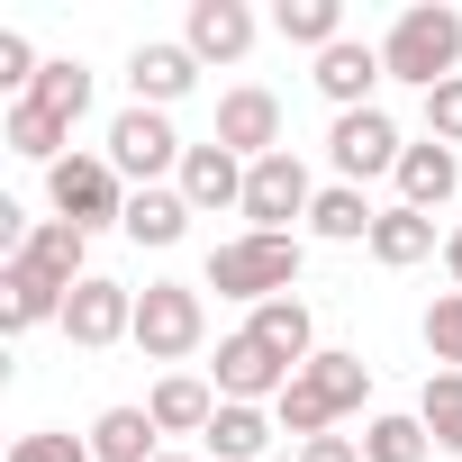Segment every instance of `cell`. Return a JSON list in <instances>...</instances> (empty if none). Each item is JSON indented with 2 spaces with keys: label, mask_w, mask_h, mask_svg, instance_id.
<instances>
[{
  "label": "cell",
  "mask_w": 462,
  "mask_h": 462,
  "mask_svg": "<svg viewBox=\"0 0 462 462\" xmlns=\"http://www.w3.org/2000/svg\"><path fill=\"white\" fill-rule=\"evenodd\" d=\"M381 73H390V82H417V91L453 82V73H462V10H444V0L399 10L390 37H381Z\"/></svg>",
  "instance_id": "obj_1"
},
{
  "label": "cell",
  "mask_w": 462,
  "mask_h": 462,
  "mask_svg": "<svg viewBox=\"0 0 462 462\" xmlns=\"http://www.w3.org/2000/svg\"><path fill=\"white\" fill-rule=\"evenodd\" d=\"M300 236H226V245H208V291L217 300H245V309H263V300H291V282H300Z\"/></svg>",
  "instance_id": "obj_2"
},
{
  "label": "cell",
  "mask_w": 462,
  "mask_h": 462,
  "mask_svg": "<svg viewBox=\"0 0 462 462\" xmlns=\"http://www.w3.org/2000/svg\"><path fill=\"white\" fill-rule=\"evenodd\" d=\"M208 345V300L190 282H145L136 291V354L145 363H190Z\"/></svg>",
  "instance_id": "obj_3"
},
{
  "label": "cell",
  "mask_w": 462,
  "mask_h": 462,
  "mask_svg": "<svg viewBox=\"0 0 462 462\" xmlns=\"http://www.w3.org/2000/svg\"><path fill=\"white\" fill-rule=\"evenodd\" d=\"M100 154L118 163V181H127V190H154L163 172H181V154H190V145L172 136V109H136V100H127V109L109 118V145H100Z\"/></svg>",
  "instance_id": "obj_4"
},
{
  "label": "cell",
  "mask_w": 462,
  "mask_h": 462,
  "mask_svg": "<svg viewBox=\"0 0 462 462\" xmlns=\"http://www.w3.org/2000/svg\"><path fill=\"white\" fill-rule=\"evenodd\" d=\"M46 199H55V217L82 226V236H100V226L127 217V181H118L109 154H64V163L46 172Z\"/></svg>",
  "instance_id": "obj_5"
},
{
  "label": "cell",
  "mask_w": 462,
  "mask_h": 462,
  "mask_svg": "<svg viewBox=\"0 0 462 462\" xmlns=\"http://www.w3.org/2000/svg\"><path fill=\"white\" fill-rule=\"evenodd\" d=\"M318 208V181H309V163L282 145V154H263V163H245V226L254 236H291V217H309Z\"/></svg>",
  "instance_id": "obj_6"
},
{
  "label": "cell",
  "mask_w": 462,
  "mask_h": 462,
  "mask_svg": "<svg viewBox=\"0 0 462 462\" xmlns=\"http://www.w3.org/2000/svg\"><path fill=\"white\" fill-rule=\"evenodd\" d=\"M399 154H408V136H399V118L390 109H345L336 127H327V163H336V181H372V172H399Z\"/></svg>",
  "instance_id": "obj_7"
},
{
  "label": "cell",
  "mask_w": 462,
  "mask_h": 462,
  "mask_svg": "<svg viewBox=\"0 0 462 462\" xmlns=\"http://www.w3.org/2000/svg\"><path fill=\"white\" fill-rule=\"evenodd\" d=\"M64 336H73L82 354L136 345V291H127V282H109V273H91V282L64 300Z\"/></svg>",
  "instance_id": "obj_8"
},
{
  "label": "cell",
  "mask_w": 462,
  "mask_h": 462,
  "mask_svg": "<svg viewBox=\"0 0 462 462\" xmlns=\"http://www.w3.org/2000/svg\"><path fill=\"white\" fill-rule=\"evenodd\" d=\"M208 381H217V399H245V408H273V399H282V390H291L300 372H291V363H282V354H273L263 336H245V327H236V336L217 345Z\"/></svg>",
  "instance_id": "obj_9"
},
{
  "label": "cell",
  "mask_w": 462,
  "mask_h": 462,
  "mask_svg": "<svg viewBox=\"0 0 462 462\" xmlns=\"http://www.w3.org/2000/svg\"><path fill=\"white\" fill-rule=\"evenodd\" d=\"M217 145L236 154V163H263V154H282V100L263 91V82H236L217 100Z\"/></svg>",
  "instance_id": "obj_10"
},
{
  "label": "cell",
  "mask_w": 462,
  "mask_h": 462,
  "mask_svg": "<svg viewBox=\"0 0 462 462\" xmlns=\"http://www.w3.org/2000/svg\"><path fill=\"white\" fill-rule=\"evenodd\" d=\"M190 82H199V55H190L181 37H145V46L127 55V91H136V109H172V100H190Z\"/></svg>",
  "instance_id": "obj_11"
},
{
  "label": "cell",
  "mask_w": 462,
  "mask_h": 462,
  "mask_svg": "<svg viewBox=\"0 0 462 462\" xmlns=\"http://www.w3.org/2000/svg\"><path fill=\"white\" fill-rule=\"evenodd\" d=\"M181 46H190L199 64H245V46H254V10H245V0H190Z\"/></svg>",
  "instance_id": "obj_12"
},
{
  "label": "cell",
  "mask_w": 462,
  "mask_h": 462,
  "mask_svg": "<svg viewBox=\"0 0 462 462\" xmlns=\"http://www.w3.org/2000/svg\"><path fill=\"white\" fill-rule=\"evenodd\" d=\"M64 300H73V291L46 282L37 263H19V254L0 263V327H10V336H28V327H64Z\"/></svg>",
  "instance_id": "obj_13"
},
{
  "label": "cell",
  "mask_w": 462,
  "mask_h": 462,
  "mask_svg": "<svg viewBox=\"0 0 462 462\" xmlns=\"http://www.w3.org/2000/svg\"><path fill=\"white\" fill-rule=\"evenodd\" d=\"M309 82H318V91L336 100V118H345V109H381L372 91H381L390 73H381V46H354V37H345V46H327V55H318V73H309Z\"/></svg>",
  "instance_id": "obj_14"
},
{
  "label": "cell",
  "mask_w": 462,
  "mask_h": 462,
  "mask_svg": "<svg viewBox=\"0 0 462 462\" xmlns=\"http://www.w3.org/2000/svg\"><path fill=\"white\" fill-rule=\"evenodd\" d=\"M172 181H181V199H190L199 217H208V208H245V163H236V154H226L217 136H208V145H190Z\"/></svg>",
  "instance_id": "obj_15"
},
{
  "label": "cell",
  "mask_w": 462,
  "mask_h": 462,
  "mask_svg": "<svg viewBox=\"0 0 462 462\" xmlns=\"http://www.w3.org/2000/svg\"><path fill=\"white\" fill-rule=\"evenodd\" d=\"M390 181H399V208H426V217H435V208L462 190V154L426 136V145H408V154H399V172H390Z\"/></svg>",
  "instance_id": "obj_16"
},
{
  "label": "cell",
  "mask_w": 462,
  "mask_h": 462,
  "mask_svg": "<svg viewBox=\"0 0 462 462\" xmlns=\"http://www.w3.org/2000/svg\"><path fill=\"white\" fill-rule=\"evenodd\" d=\"M190 217H199V208L181 199V181H154V190H127V217H118V226H127V245H154V254H163V245L190 236Z\"/></svg>",
  "instance_id": "obj_17"
},
{
  "label": "cell",
  "mask_w": 462,
  "mask_h": 462,
  "mask_svg": "<svg viewBox=\"0 0 462 462\" xmlns=\"http://www.w3.org/2000/svg\"><path fill=\"white\" fill-rule=\"evenodd\" d=\"M19 263H37L46 282L82 291V282H91V236H82L73 217H37V226H28V245H19Z\"/></svg>",
  "instance_id": "obj_18"
},
{
  "label": "cell",
  "mask_w": 462,
  "mask_h": 462,
  "mask_svg": "<svg viewBox=\"0 0 462 462\" xmlns=\"http://www.w3.org/2000/svg\"><path fill=\"white\" fill-rule=\"evenodd\" d=\"M145 417H154L163 435H208V426H217V381H199V372H163L154 399H145Z\"/></svg>",
  "instance_id": "obj_19"
},
{
  "label": "cell",
  "mask_w": 462,
  "mask_h": 462,
  "mask_svg": "<svg viewBox=\"0 0 462 462\" xmlns=\"http://www.w3.org/2000/svg\"><path fill=\"white\" fill-rule=\"evenodd\" d=\"M282 435L273 408H245V399H217V426H208V462H263Z\"/></svg>",
  "instance_id": "obj_20"
},
{
  "label": "cell",
  "mask_w": 462,
  "mask_h": 462,
  "mask_svg": "<svg viewBox=\"0 0 462 462\" xmlns=\"http://www.w3.org/2000/svg\"><path fill=\"white\" fill-rule=\"evenodd\" d=\"M245 336H263L291 372H309V363H318V318H309V300H263V309L245 318Z\"/></svg>",
  "instance_id": "obj_21"
},
{
  "label": "cell",
  "mask_w": 462,
  "mask_h": 462,
  "mask_svg": "<svg viewBox=\"0 0 462 462\" xmlns=\"http://www.w3.org/2000/svg\"><path fill=\"white\" fill-rule=\"evenodd\" d=\"M372 226H381V208H372L354 181H327L318 208H309V236H318V245H372Z\"/></svg>",
  "instance_id": "obj_22"
},
{
  "label": "cell",
  "mask_w": 462,
  "mask_h": 462,
  "mask_svg": "<svg viewBox=\"0 0 462 462\" xmlns=\"http://www.w3.org/2000/svg\"><path fill=\"white\" fill-rule=\"evenodd\" d=\"M309 390H318L336 417H354V408L372 399V363H363V354H345V345H318V363H309Z\"/></svg>",
  "instance_id": "obj_23"
},
{
  "label": "cell",
  "mask_w": 462,
  "mask_h": 462,
  "mask_svg": "<svg viewBox=\"0 0 462 462\" xmlns=\"http://www.w3.org/2000/svg\"><path fill=\"white\" fill-rule=\"evenodd\" d=\"M154 435H163V426H154L145 408H100V417H91V453H100V462H163Z\"/></svg>",
  "instance_id": "obj_24"
},
{
  "label": "cell",
  "mask_w": 462,
  "mask_h": 462,
  "mask_svg": "<svg viewBox=\"0 0 462 462\" xmlns=\"http://www.w3.org/2000/svg\"><path fill=\"white\" fill-rule=\"evenodd\" d=\"M426 254H435V217H426V208H381V226H372V263L408 273V263H426Z\"/></svg>",
  "instance_id": "obj_25"
},
{
  "label": "cell",
  "mask_w": 462,
  "mask_h": 462,
  "mask_svg": "<svg viewBox=\"0 0 462 462\" xmlns=\"http://www.w3.org/2000/svg\"><path fill=\"white\" fill-rule=\"evenodd\" d=\"M273 28H282V46L327 55V46H345V0H282V10H273Z\"/></svg>",
  "instance_id": "obj_26"
},
{
  "label": "cell",
  "mask_w": 462,
  "mask_h": 462,
  "mask_svg": "<svg viewBox=\"0 0 462 462\" xmlns=\"http://www.w3.org/2000/svg\"><path fill=\"white\" fill-rule=\"evenodd\" d=\"M0 136H10V154H28V163H46V172H55V163H64V136H73V127H64V118H46L37 100H10Z\"/></svg>",
  "instance_id": "obj_27"
},
{
  "label": "cell",
  "mask_w": 462,
  "mask_h": 462,
  "mask_svg": "<svg viewBox=\"0 0 462 462\" xmlns=\"http://www.w3.org/2000/svg\"><path fill=\"white\" fill-rule=\"evenodd\" d=\"M426 453H435V435L417 426V408H381L363 426V462H426Z\"/></svg>",
  "instance_id": "obj_28"
},
{
  "label": "cell",
  "mask_w": 462,
  "mask_h": 462,
  "mask_svg": "<svg viewBox=\"0 0 462 462\" xmlns=\"http://www.w3.org/2000/svg\"><path fill=\"white\" fill-rule=\"evenodd\" d=\"M46 118H64V127H82V109H91V64H73V55H55L46 73H37V91H28Z\"/></svg>",
  "instance_id": "obj_29"
},
{
  "label": "cell",
  "mask_w": 462,
  "mask_h": 462,
  "mask_svg": "<svg viewBox=\"0 0 462 462\" xmlns=\"http://www.w3.org/2000/svg\"><path fill=\"white\" fill-rule=\"evenodd\" d=\"M417 426L435 435V453H462V372H426V390H417Z\"/></svg>",
  "instance_id": "obj_30"
},
{
  "label": "cell",
  "mask_w": 462,
  "mask_h": 462,
  "mask_svg": "<svg viewBox=\"0 0 462 462\" xmlns=\"http://www.w3.org/2000/svg\"><path fill=\"white\" fill-rule=\"evenodd\" d=\"M273 417H282V435H300V444H318V435H336V408H327V399L309 390V372H300V381H291V390L273 399Z\"/></svg>",
  "instance_id": "obj_31"
},
{
  "label": "cell",
  "mask_w": 462,
  "mask_h": 462,
  "mask_svg": "<svg viewBox=\"0 0 462 462\" xmlns=\"http://www.w3.org/2000/svg\"><path fill=\"white\" fill-rule=\"evenodd\" d=\"M426 354H435L444 372H462V291L426 300Z\"/></svg>",
  "instance_id": "obj_32"
},
{
  "label": "cell",
  "mask_w": 462,
  "mask_h": 462,
  "mask_svg": "<svg viewBox=\"0 0 462 462\" xmlns=\"http://www.w3.org/2000/svg\"><path fill=\"white\" fill-rule=\"evenodd\" d=\"M10 462H100V453H91V435H55V426H37V435L10 444Z\"/></svg>",
  "instance_id": "obj_33"
},
{
  "label": "cell",
  "mask_w": 462,
  "mask_h": 462,
  "mask_svg": "<svg viewBox=\"0 0 462 462\" xmlns=\"http://www.w3.org/2000/svg\"><path fill=\"white\" fill-rule=\"evenodd\" d=\"M37 73H46V64H37V46H28L19 28H0V91H19V100H28V91H37Z\"/></svg>",
  "instance_id": "obj_34"
},
{
  "label": "cell",
  "mask_w": 462,
  "mask_h": 462,
  "mask_svg": "<svg viewBox=\"0 0 462 462\" xmlns=\"http://www.w3.org/2000/svg\"><path fill=\"white\" fill-rule=\"evenodd\" d=\"M426 136H435V145H462V73L426 91Z\"/></svg>",
  "instance_id": "obj_35"
},
{
  "label": "cell",
  "mask_w": 462,
  "mask_h": 462,
  "mask_svg": "<svg viewBox=\"0 0 462 462\" xmlns=\"http://www.w3.org/2000/svg\"><path fill=\"white\" fill-rule=\"evenodd\" d=\"M300 462H363V435H318L300 444Z\"/></svg>",
  "instance_id": "obj_36"
},
{
  "label": "cell",
  "mask_w": 462,
  "mask_h": 462,
  "mask_svg": "<svg viewBox=\"0 0 462 462\" xmlns=\"http://www.w3.org/2000/svg\"><path fill=\"white\" fill-rule=\"evenodd\" d=\"M444 263H453V282H462V226H453V236H444Z\"/></svg>",
  "instance_id": "obj_37"
},
{
  "label": "cell",
  "mask_w": 462,
  "mask_h": 462,
  "mask_svg": "<svg viewBox=\"0 0 462 462\" xmlns=\"http://www.w3.org/2000/svg\"><path fill=\"white\" fill-rule=\"evenodd\" d=\"M163 462H208V453H163Z\"/></svg>",
  "instance_id": "obj_38"
}]
</instances>
